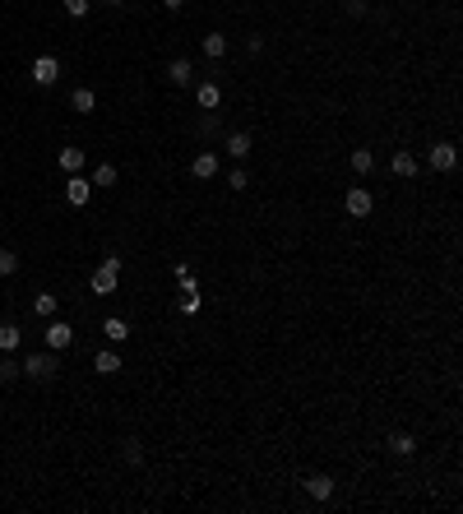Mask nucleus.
Here are the masks:
<instances>
[{"label":"nucleus","mask_w":463,"mask_h":514,"mask_svg":"<svg viewBox=\"0 0 463 514\" xmlns=\"http://www.w3.org/2000/svg\"><path fill=\"white\" fill-rule=\"evenodd\" d=\"M88 195H93V181H84L79 171H70V181H65V200L75 204V209H84V204H88Z\"/></svg>","instance_id":"5"},{"label":"nucleus","mask_w":463,"mask_h":514,"mask_svg":"<svg viewBox=\"0 0 463 514\" xmlns=\"http://www.w3.org/2000/svg\"><path fill=\"white\" fill-rule=\"evenodd\" d=\"M227 186H232V190H246V186H250V181H246V171L236 167V171H232V176H227Z\"/></svg>","instance_id":"28"},{"label":"nucleus","mask_w":463,"mask_h":514,"mask_svg":"<svg viewBox=\"0 0 463 514\" xmlns=\"http://www.w3.org/2000/svg\"><path fill=\"white\" fill-rule=\"evenodd\" d=\"M102 5H121V0H102Z\"/></svg>","instance_id":"32"},{"label":"nucleus","mask_w":463,"mask_h":514,"mask_svg":"<svg viewBox=\"0 0 463 514\" xmlns=\"http://www.w3.org/2000/svg\"><path fill=\"white\" fill-rule=\"evenodd\" d=\"M65 15H70V19H84V15H88V0H65Z\"/></svg>","instance_id":"27"},{"label":"nucleus","mask_w":463,"mask_h":514,"mask_svg":"<svg viewBox=\"0 0 463 514\" xmlns=\"http://www.w3.org/2000/svg\"><path fill=\"white\" fill-rule=\"evenodd\" d=\"M370 167H375V153H370V149H352V171H361V176H366Z\"/></svg>","instance_id":"21"},{"label":"nucleus","mask_w":463,"mask_h":514,"mask_svg":"<svg viewBox=\"0 0 463 514\" xmlns=\"http://www.w3.org/2000/svg\"><path fill=\"white\" fill-rule=\"evenodd\" d=\"M389 445H394V454H413V450H417V440L408 436V431H394V436H389Z\"/></svg>","instance_id":"24"},{"label":"nucleus","mask_w":463,"mask_h":514,"mask_svg":"<svg viewBox=\"0 0 463 514\" xmlns=\"http://www.w3.org/2000/svg\"><path fill=\"white\" fill-rule=\"evenodd\" d=\"M19 371L28 375V380H51V375L61 371V366H56V352L46 348V352H28V361H23Z\"/></svg>","instance_id":"1"},{"label":"nucleus","mask_w":463,"mask_h":514,"mask_svg":"<svg viewBox=\"0 0 463 514\" xmlns=\"http://www.w3.org/2000/svg\"><path fill=\"white\" fill-rule=\"evenodd\" d=\"M195 102H200L204 111H218L223 107V88H218V84H200V88H195Z\"/></svg>","instance_id":"10"},{"label":"nucleus","mask_w":463,"mask_h":514,"mask_svg":"<svg viewBox=\"0 0 463 514\" xmlns=\"http://www.w3.org/2000/svg\"><path fill=\"white\" fill-rule=\"evenodd\" d=\"M32 311L42 315V320H51V315H56V296H51V292H37V301H32Z\"/></svg>","instance_id":"22"},{"label":"nucleus","mask_w":463,"mask_h":514,"mask_svg":"<svg viewBox=\"0 0 463 514\" xmlns=\"http://www.w3.org/2000/svg\"><path fill=\"white\" fill-rule=\"evenodd\" d=\"M15 269H19V255L15 250H0V278H10Z\"/></svg>","instance_id":"26"},{"label":"nucleus","mask_w":463,"mask_h":514,"mask_svg":"<svg viewBox=\"0 0 463 514\" xmlns=\"http://www.w3.org/2000/svg\"><path fill=\"white\" fill-rule=\"evenodd\" d=\"M306 496H310V500H329V496H334V477L310 473V477H306Z\"/></svg>","instance_id":"8"},{"label":"nucleus","mask_w":463,"mask_h":514,"mask_svg":"<svg viewBox=\"0 0 463 514\" xmlns=\"http://www.w3.org/2000/svg\"><path fill=\"white\" fill-rule=\"evenodd\" d=\"M70 107H75L79 116H88V111L97 107V97H93V88H75V93H70Z\"/></svg>","instance_id":"17"},{"label":"nucleus","mask_w":463,"mask_h":514,"mask_svg":"<svg viewBox=\"0 0 463 514\" xmlns=\"http://www.w3.org/2000/svg\"><path fill=\"white\" fill-rule=\"evenodd\" d=\"M116 176H121V171L111 167V162H97V167H93V186L107 190V186H116Z\"/></svg>","instance_id":"19"},{"label":"nucleus","mask_w":463,"mask_h":514,"mask_svg":"<svg viewBox=\"0 0 463 514\" xmlns=\"http://www.w3.org/2000/svg\"><path fill=\"white\" fill-rule=\"evenodd\" d=\"M162 5H167V10H181V5H185V0H162Z\"/></svg>","instance_id":"31"},{"label":"nucleus","mask_w":463,"mask_h":514,"mask_svg":"<svg viewBox=\"0 0 463 514\" xmlns=\"http://www.w3.org/2000/svg\"><path fill=\"white\" fill-rule=\"evenodd\" d=\"M70 343H75V329L65 325V320H56V315H51V325H46V348H51V352H65Z\"/></svg>","instance_id":"3"},{"label":"nucleus","mask_w":463,"mask_h":514,"mask_svg":"<svg viewBox=\"0 0 463 514\" xmlns=\"http://www.w3.org/2000/svg\"><path fill=\"white\" fill-rule=\"evenodd\" d=\"M102 334H107V339H111V343H125V339H130V325H125L121 315H111L107 325H102Z\"/></svg>","instance_id":"18"},{"label":"nucleus","mask_w":463,"mask_h":514,"mask_svg":"<svg viewBox=\"0 0 463 514\" xmlns=\"http://www.w3.org/2000/svg\"><path fill=\"white\" fill-rule=\"evenodd\" d=\"M348 15L361 19V15H366V0H348Z\"/></svg>","instance_id":"30"},{"label":"nucleus","mask_w":463,"mask_h":514,"mask_svg":"<svg viewBox=\"0 0 463 514\" xmlns=\"http://www.w3.org/2000/svg\"><path fill=\"white\" fill-rule=\"evenodd\" d=\"M181 311H185V315H195V311H200V296L185 292V296H181Z\"/></svg>","instance_id":"29"},{"label":"nucleus","mask_w":463,"mask_h":514,"mask_svg":"<svg viewBox=\"0 0 463 514\" xmlns=\"http://www.w3.org/2000/svg\"><path fill=\"white\" fill-rule=\"evenodd\" d=\"M19 339H23V329H19L15 320H5V325H0V352H15Z\"/></svg>","instance_id":"15"},{"label":"nucleus","mask_w":463,"mask_h":514,"mask_svg":"<svg viewBox=\"0 0 463 514\" xmlns=\"http://www.w3.org/2000/svg\"><path fill=\"white\" fill-rule=\"evenodd\" d=\"M19 375H23V371H19L15 357H0V385H10V380H19Z\"/></svg>","instance_id":"25"},{"label":"nucleus","mask_w":463,"mask_h":514,"mask_svg":"<svg viewBox=\"0 0 463 514\" xmlns=\"http://www.w3.org/2000/svg\"><path fill=\"white\" fill-rule=\"evenodd\" d=\"M190 171H195L200 181H209V176H218V153H209V149H204V153L195 158V162H190Z\"/></svg>","instance_id":"12"},{"label":"nucleus","mask_w":463,"mask_h":514,"mask_svg":"<svg viewBox=\"0 0 463 514\" xmlns=\"http://www.w3.org/2000/svg\"><path fill=\"white\" fill-rule=\"evenodd\" d=\"M343 209H348L352 218H370L375 200H370V190H366V186H352V190H348V200H343Z\"/></svg>","instance_id":"2"},{"label":"nucleus","mask_w":463,"mask_h":514,"mask_svg":"<svg viewBox=\"0 0 463 514\" xmlns=\"http://www.w3.org/2000/svg\"><path fill=\"white\" fill-rule=\"evenodd\" d=\"M200 47H204V56H209V61H223V56H227V37H223V32H209Z\"/></svg>","instance_id":"14"},{"label":"nucleus","mask_w":463,"mask_h":514,"mask_svg":"<svg viewBox=\"0 0 463 514\" xmlns=\"http://www.w3.org/2000/svg\"><path fill=\"white\" fill-rule=\"evenodd\" d=\"M121 459H125L130 468H139V464H144V445H139V440H125V445H121Z\"/></svg>","instance_id":"20"},{"label":"nucleus","mask_w":463,"mask_h":514,"mask_svg":"<svg viewBox=\"0 0 463 514\" xmlns=\"http://www.w3.org/2000/svg\"><path fill=\"white\" fill-rule=\"evenodd\" d=\"M56 162H61L65 176H70V171H84V149H61V153H56Z\"/></svg>","instance_id":"16"},{"label":"nucleus","mask_w":463,"mask_h":514,"mask_svg":"<svg viewBox=\"0 0 463 514\" xmlns=\"http://www.w3.org/2000/svg\"><path fill=\"white\" fill-rule=\"evenodd\" d=\"M116 274H121V269L102 265V269H97V274H93V278H88V287H93V292H97V296H111V292H116Z\"/></svg>","instance_id":"7"},{"label":"nucleus","mask_w":463,"mask_h":514,"mask_svg":"<svg viewBox=\"0 0 463 514\" xmlns=\"http://www.w3.org/2000/svg\"><path fill=\"white\" fill-rule=\"evenodd\" d=\"M426 162H431V171H454L459 153H454V144H435L431 153H426Z\"/></svg>","instance_id":"6"},{"label":"nucleus","mask_w":463,"mask_h":514,"mask_svg":"<svg viewBox=\"0 0 463 514\" xmlns=\"http://www.w3.org/2000/svg\"><path fill=\"white\" fill-rule=\"evenodd\" d=\"M223 149H227V153L236 158V162H246V158H250V135H246V130H232Z\"/></svg>","instance_id":"9"},{"label":"nucleus","mask_w":463,"mask_h":514,"mask_svg":"<svg viewBox=\"0 0 463 514\" xmlns=\"http://www.w3.org/2000/svg\"><path fill=\"white\" fill-rule=\"evenodd\" d=\"M93 371H102V375H116V371H121V357H116L111 348H97V357H93Z\"/></svg>","instance_id":"13"},{"label":"nucleus","mask_w":463,"mask_h":514,"mask_svg":"<svg viewBox=\"0 0 463 514\" xmlns=\"http://www.w3.org/2000/svg\"><path fill=\"white\" fill-rule=\"evenodd\" d=\"M167 75H171V84H190L195 65H190V61H171V70H167Z\"/></svg>","instance_id":"23"},{"label":"nucleus","mask_w":463,"mask_h":514,"mask_svg":"<svg viewBox=\"0 0 463 514\" xmlns=\"http://www.w3.org/2000/svg\"><path fill=\"white\" fill-rule=\"evenodd\" d=\"M389 167H394V176L408 181V176H417V158L408 153V149H394V162H389Z\"/></svg>","instance_id":"11"},{"label":"nucleus","mask_w":463,"mask_h":514,"mask_svg":"<svg viewBox=\"0 0 463 514\" xmlns=\"http://www.w3.org/2000/svg\"><path fill=\"white\" fill-rule=\"evenodd\" d=\"M56 79H61V61H56V56H37V61H32V84L51 88Z\"/></svg>","instance_id":"4"}]
</instances>
